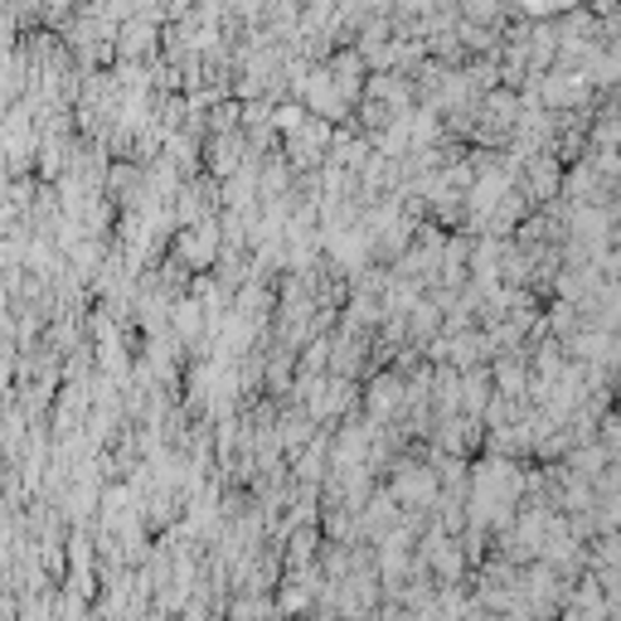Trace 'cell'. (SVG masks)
Returning a JSON list of instances; mask_svg holds the SVG:
<instances>
[{
    "mask_svg": "<svg viewBox=\"0 0 621 621\" xmlns=\"http://www.w3.org/2000/svg\"><path fill=\"white\" fill-rule=\"evenodd\" d=\"M515 5H520L530 20H544L548 15V0H515Z\"/></svg>",
    "mask_w": 621,
    "mask_h": 621,
    "instance_id": "2",
    "label": "cell"
},
{
    "mask_svg": "<svg viewBox=\"0 0 621 621\" xmlns=\"http://www.w3.org/2000/svg\"><path fill=\"white\" fill-rule=\"evenodd\" d=\"M500 10H505V0H461V25L491 29L495 20H500Z\"/></svg>",
    "mask_w": 621,
    "mask_h": 621,
    "instance_id": "1",
    "label": "cell"
}]
</instances>
